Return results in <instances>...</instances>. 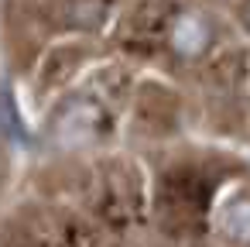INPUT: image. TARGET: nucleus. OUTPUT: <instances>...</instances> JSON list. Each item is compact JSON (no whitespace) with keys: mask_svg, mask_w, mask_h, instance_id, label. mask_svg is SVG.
I'll use <instances>...</instances> for the list:
<instances>
[{"mask_svg":"<svg viewBox=\"0 0 250 247\" xmlns=\"http://www.w3.org/2000/svg\"><path fill=\"white\" fill-rule=\"evenodd\" d=\"M209 45V24L199 14H182L171 24V48L178 55H199Z\"/></svg>","mask_w":250,"mask_h":247,"instance_id":"obj_1","label":"nucleus"},{"mask_svg":"<svg viewBox=\"0 0 250 247\" xmlns=\"http://www.w3.org/2000/svg\"><path fill=\"white\" fill-rule=\"evenodd\" d=\"M223 233L236 244H250V199H233L223 209Z\"/></svg>","mask_w":250,"mask_h":247,"instance_id":"obj_2","label":"nucleus"}]
</instances>
